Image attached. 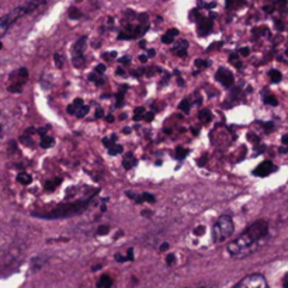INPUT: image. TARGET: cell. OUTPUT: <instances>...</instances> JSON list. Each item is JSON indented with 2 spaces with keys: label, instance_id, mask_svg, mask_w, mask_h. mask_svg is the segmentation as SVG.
Returning a JSON list of instances; mask_svg holds the SVG:
<instances>
[{
  "label": "cell",
  "instance_id": "obj_1",
  "mask_svg": "<svg viewBox=\"0 0 288 288\" xmlns=\"http://www.w3.org/2000/svg\"><path fill=\"white\" fill-rule=\"evenodd\" d=\"M267 239H269V223L266 221H256L236 239H233L228 245L226 251L235 259H243L261 249Z\"/></svg>",
  "mask_w": 288,
  "mask_h": 288
},
{
  "label": "cell",
  "instance_id": "obj_2",
  "mask_svg": "<svg viewBox=\"0 0 288 288\" xmlns=\"http://www.w3.org/2000/svg\"><path fill=\"white\" fill-rule=\"evenodd\" d=\"M44 1H26V3H23L21 6L19 7H16V9H13L10 13H7L6 16H3V17H0V37H3L6 33H7V30H9L17 20L23 19L24 16H27L28 13H31V11H34V10L39 7L41 4H42Z\"/></svg>",
  "mask_w": 288,
  "mask_h": 288
},
{
  "label": "cell",
  "instance_id": "obj_3",
  "mask_svg": "<svg viewBox=\"0 0 288 288\" xmlns=\"http://www.w3.org/2000/svg\"><path fill=\"white\" fill-rule=\"evenodd\" d=\"M89 205V200H84V201H79V203H74V204H68V205H61L55 210L49 211L47 214L38 215L41 218H45V219H58V218H66V216H72V215L80 214L83 213L84 210L87 208Z\"/></svg>",
  "mask_w": 288,
  "mask_h": 288
},
{
  "label": "cell",
  "instance_id": "obj_4",
  "mask_svg": "<svg viewBox=\"0 0 288 288\" xmlns=\"http://www.w3.org/2000/svg\"><path fill=\"white\" fill-rule=\"evenodd\" d=\"M233 221L229 215H222L219 216V219L215 222L214 228H213V236H214V242L216 243H222L223 241H226L231 235L233 233Z\"/></svg>",
  "mask_w": 288,
  "mask_h": 288
},
{
  "label": "cell",
  "instance_id": "obj_5",
  "mask_svg": "<svg viewBox=\"0 0 288 288\" xmlns=\"http://www.w3.org/2000/svg\"><path fill=\"white\" fill-rule=\"evenodd\" d=\"M24 254V248L21 245H13L4 251H0V267L7 269L11 266H16L21 261Z\"/></svg>",
  "mask_w": 288,
  "mask_h": 288
},
{
  "label": "cell",
  "instance_id": "obj_6",
  "mask_svg": "<svg viewBox=\"0 0 288 288\" xmlns=\"http://www.w3.org/2000/svg\"><path fill=\"white\" fill-rule=\"evenodd\" d=\"M233 288H269V284L261 274H249Z\"/></svg>",
  "mask_w": 288,
  "mask_h": 288
},
{
  "label": "cell",
  "instance_id": "obj_7",
  "mask_svg": "<svg viewBox=\"0 0 288 288\" xmlns=\"http://www.w3.org/2000/svg\"><path fill=\"white\" fill-rule=\"evenodd\" d=\"M28 72L26 68H20L19 71L13 72L11 76H10V80H11V84L9 86V90L11 93H19L21 92V87L23 84L27 82Z\"/></svg>",
  "mask_w": 288,
  "mask_h": 288
},
{
  "label": "cell",
  "instance_id": "obj_8",
  "mask_svg": "<svg viewBox=\"0 0 288 288\" xmlns=\"http://www.w3.org/2000/svg\"><path fill=\"white\" fill-rule=\"evenodd\" d=\"M86 44H87V38L82 37L79 38V41L74 44L73 47V65L76 68H83L84 62V48H86Z\"/></svg>",
  "mask_w": 288,
  "mask_h": 288
},
{
  "label": "cell",
  "instance_id": "obj_9",
  "mask_svg": "<svg viewBox=\"0 0 288 288\" xmlns=\"http://www.w3.org/2000/svg\"><path fill=\"white\" fill-rule=\"evenodd\" d=\"M276 170V166L271 163V162H269V160H266V162H263V163H260L257 168L254 169V175L256 176H260V177H266L269 176V175H271L273 172Z\"/></svg>",
  "mask_w": 288,
  "mask_h": 288
},
{
  "label": "cell",
  "instance_id": "obj_10",
  "mask_svg": "<svg viewBox=\"0 0 288 288\" xmlns=\"http://www.w3.org/2000/svg\"><path fill=\"white\" fill-rule=\"evenodd\" d=\"M216 79H218V82H221L226 87H231L233 84V74L228 69H223V68L216 72Z\"/></svg>",
  "mask_w": 288,
  "mask_h": 288
},
{
  "label": "cell",
  "instance_id": "obj_11",
  "mask_svg": "<svg viewBox=\"0 0 288 288\" xmlns=\"http://www.w3.org/2000/svg\"><path fill=\"white\" fill-rule=\"evenodd\" d=\"M48 256L47 254H39V256H36L33 260H31V269L34 271H38L39 269H42L45 264L48 263Z\"/></svg>",
  "mask_w": 288,
  "mask_h": 288
},
{
  "label": "cell",
  "instance_id": "obj_12",
  "mask_svg": "<svg viewBox=\"0 0 288 288\" xmlns=\"http://www.w3.org/2000/svg\"><path fill=\"white\" fill-rule=\"evenodd\" d=\"M211 28H213V21L208 19H201L200 20V23H198V33L201 34V36H207L210 31H211Z\"/></svg>",
  "mask_w": 288,
  "mask_h": 288
},
{
  "label": "cell",
  "instance_id": "obj_13",
  "mask_svg": "<svg viewBox=\"0 0 288 288\" xmlns=\"http://www.w3.org/2000/svg\"><path fill=\"white\" fill-rule=\"evenodd\" d=\"M187 48H188V42L186 39H181V41L177 42L176 47H173V52L179 56H181V58H184L187 55Z\"/></svg>",
  "mask_w": 288,
  "mask_h": 288
},
{
  "label": "cell",
  "instance_id": "obj_14",
  "mask_svg": "<svg viewBox=\"0 0 288 288\" xmlns=\"http://www.w3.org/2000/svg\"><path fill=\"white\" fill-rule=\"evenodd\" d=\"M177 34H179V30L172 28V30H169L168 33L162 37V41H163L165 44H172V42L175 41V38H176Z\"/></svg>",
  "mask_w": 288,
  "mask_h": 288
},
{
  "label": "cell",
  "instance_id": "obj_15",
  "mask_svg": "<svg viewBox=\"0 0 288 288\" xmlns=\"http://www.w3.org/2000/svg\"><path fill=\"white\" fill-rule=\"evenodd\" d=\"M112 286V280L110 276H107V274H104L102 276V279L99 280V283H97V287L99 288H111Z\"/></svg>",
  "mask_w": 288,
  "mask_h": 288
},
{
  "label": "cell",
  "instance_id": "obj_16",
  "mask_svg": "<svg viewBox=\"0 0 288 288\" xmlns=\"http://www.w3.org/2000/svg\"><path fill=\"white\" fill-rule=\"evenodd\" d=\"M122 165H124V168L125 169H132V166L137 165V160L134 159L132 153H127V155H125V158L122 160Z\"/></svg>",
  "mask_w": 288,
  "mask_h": 288
},
{
  "label": "cell",
  "instance_id": "obj_17",
  "mask_svg": "<svg viewBox=\"0 0 288 288\" xmlns=\"http://www.w3.org/2000/svg\"><path fill=\"white\" fill-rule=\"evenodd\" d=\"M17 180H19L21 184H30L31 183V176L28 175V173H26V172H21L19 176H17Z\"/></svg>",
  "mask_w": 288,
  "mask_h": 288
},
{
  "label": "cell",
  "instance_id": "obj_18",
  "mask_svg": "<svg viewBox=\"0 0 288 288\" xmlns=\"http://www.w3.org/2000/svg\"><path fill=\"white\" fill-rule=\"evenodd\" d=\"M54 138L52 137H48V135H44L42 137V140H41V146L42 148H51L52 145H54Z\"/></svg>",
  "mask_w": 288,
  "mask_h": 288
},
{
  "label": "cell",
  "instance_id": "obj_19",
  "mask_svg": "<svg viewBox=\"0 0 288 288\" xmlns=\"http://www.w3.org/2000/svg\"><path fill=\"white\" fill-rule=\"evenodd\" d=\"M198 118L203 121V122H210L211 121V112L208 111V110H203V111H200V114H198Z\"/></svg>",
  "mask_w": 288,
  "mask_h": 288
},
{
  "label": "cell",
  "instance_id": "obj_20",
  "mask_svg": "<svg viewBox=\"0 0 288 288\" xmlns=\"http://www.w3.org/2000/svg\"><path fill=\"white\" fill-rule=\"evenodd\" d=\"M269 76H270V79L273 80V82H280L281 80V73H280L279 71H276V69H273V71H270L269 72Z\"/></svg>",
  "mask_w": 288,
  "mask_h": 288
},
{
  "label": "cell",
  "instance_id": "obj_21",
  "mask_svg": "<svg viewBox=\"0 0 288 288\" xmlns=\"http://www.w3.org/2000/svg\"><path fill=\"white\" fill-rule=\"evenodd\" d=\"M187 153H188V150L184 148H181V146H179L176 149V158L177 159H184L187 156Z\"/></svg>",
  "mask_w": 288,
  "mask_h": 288
},
{
  "label": "cell",
  "instance_id": "obj_22",
  "mask_svg": "<svg viewBox=\"0 0 288 288\" xmlns=\"http://www.w3.org/2000/svg\"><path fill=\"white\" fill-rule=\"evenodd\" d=\"M144 115H145V110H144L142 107H138V108H135V114H134V120H135V121H140L141 118H144Z\"/></svg>",
  "mask_w": 288,
  "mask_h": 288
},
{
  "label": "cell",
  "instance_id": "obj_23",
  "mask_svg": "<svg viewBox=\"0 0 288 288\" xmlns=\"http://www.w3.org/2000/svg\"><path fill=\"white\" fill-rule=\"evenodd\" d=\"M89 112V107H86V106H83V107H80V108H76V117H79V118H82V117H84L86 114Z\"/></svg>",
  "mask_w": 288,
  "mask_h": 288
},
{
  "label": "cell",
  "instance_id": "obj_24",
  "mask_svg": "<svg viewBox=\"0 0 288 288\" xmlns=\"http://www.w3.org/2000/svg\"><path fill=\"white\" fill-rule=\"evenodd\" d=\"M190 288H218L215 283H201V284H195Z\"/></svg>",
  "mask_w": 288,
  "mask_h": 288
},
{
  "label": "cell",
  "instance_id": "obj_25",
  "mask_svg": "<svg viewBox=\"0 0 288 288\" xmlns=\"http://www.w3.org/2000/svg\"><path fill=\"white\" fill-rule=\"evenodd\" d=\"M141 197H142V201H144V203H150V204L155 203V197L152 194H149V193H144Z\"/></svg>",
  "mask_w": 288,
  "mask_h": 288
},
{
  "label": "cell",
  "instance_id": "obj_26",
  "mask_svg": "<svg viewBox=\"0 0 288 288\" xmlns=\"http://www.w3.org/2000/svg\"><path fill=\"white\" fill-rule=\"evenodd\" d=\"M108 152H110V155H118V153L122 152V146H120V145H111L108 148Z\"/></svg>",
  "mask_w": 288,
  "mask_h": 288
},
{
  "label": "cell",
  "instance_id": "obj_27",
  "mask_svg": "<svg viewBox=\"0 0 288 288\" xmlns=\"http://www.w3.org/2000/svg\"><path fill=\"white\" fill-rule=\"evenodd\" d=\"M179 108L181 110V111L184 112H188V110H190V103H188V100H183V102L180 103V106H179Z\"/></svg>",
  "mask_w": 288,
  "mask_h": 288
},
{
  "label": "cell",
  "instance_id": "obj_28",
  "mask_svg": "<svg viewBox=\"0 0 288 288\" xmlns=\"http://www.w3.org/2000/svg\"><path fill=\"white\" fill-rule=\"evenodd\" d=\"M59 183H61V179H56L55 183L49 180V181H47V183H45V188H47V190H54V188H55V187L58 186Z\"/></svg>",
  "mask_w": 288,
  "mask_h": 288
},
{
  "label": "cell",
  "instance_id": "obj_29",
  "mask_svg": "<svg viewBox=\"0 0 288 288\" xmlns=\"http://www.w3.org/2000/svg\"><path fill=\"white\" fill-rule=\"evenodd\" d=\"M80 16H82V13H80L77 9L72 7V9L69 10V17H72V19H77V17H80Z\"/></svg>",
  "mask_w": 288,
  "mask_h": 288
},
{
  "label": "cell",
  "instance_id": "obj_30",
  "mask_svg": "<svg viewBox=\"0 0 288 288\" xmlns=\"http://www.w3.org/2000/svg\"><path fill=\"white\" fill-rule=\"evenodd\" d=\"M198 6L200 7H205V9H213L216 6V3L215 1H211V3H205V1H198Z\"/></svg>",
  "mask_w": 288,
  "mask_h": 288
},
{
  "label": "cell",
  "instance_id": "obj_31",
  "mask_svg": "<svg viewBox=\"0 0 288 288\" xmlns=\"http://www.w3.org/2000/svg\"><path fill=\"white\" fill-rule=\"evenodd\" d=\"M108 231H110V226L108 225H100L99 229H97V233L99 235H106V233H108Z\"/></svg>",
  "mask_w": 288,
  "mask_h": 288
},
{
  "label": "cell",
  "instance_id": "obj_32",
  "mask_svg": "<svg viewBox=\"0 0 288 288\" xmlns=\"http://www.w3.org/2000/svg\"><path fill=\"white\" fill-rule=\"evenodd\" d=\"M54 59H55V64L58 68H62V65H64V58L59 55V54H56V55H54Z\"/></svg>",
  "mask_w": 288,
  "mask_h": 288
},
{
  "label": "cell",
  "instance_id": "obj_33",
  "mask_svg": "<svg viewBox=\"0 0 288 288\" xmlns=\"http://www.w3.org/2000/svg\"><path fill=\"white\" fill-rule=\"evenodd\" d=\"M266 103L270 104V106H277V104H279V103H277V99H276L274 96H267V97H266Z\"/></svg>",
  "mask_w": 288,
  "mask_h": 288
},
{
  "label": "cell",
  "instance_id": "obj_34",
  "mask_svg": "<svg viewBox=\"0 0 288 288\" xmlns=\"http://www.w3.org/2000/svg\"><path fill=\"white\" fill-rule=\"evenodd\" d=\"M195 65L198 66V68H207V66L210 65V62L208 61H203V59H197L195 61Z\"/></svg>",
  "mask_w": 288,
  "mask_h": 288
},
{
  "label": "cell",
  "instance_id": "obj_35",
  "mask_svg": "<svg viewBox=\"0 0 288 288\" xmlns=\"http://www.w3.org/2000/svg\"><path fill=\"white\" fill-rule=\"evenodd\" d=\"M231 62H232V64H235V65L238 66V68H242V64L239 62V61H238V56L236 55L231 56Z\"/></svg>",
  "mask_w": 288,
  "mask_h": 288
},
{
  "label": "cell",
  "instance_id": "obj_36",
  "mask_svg": "<svg viewBox=\"0 0 288 288\" xmlns=\"http://www.w3.org/2000/svg\"><path fill=\"white\" fill-rule=\"evenodd\" d=\"M239 54H241L242 56H248L251 54V51H249V48H241V49H239Z\"/></svg>",
  "mask_w": 288,
  "mask_h": 288
},
{
  "label": "cell",
  "instance_id": "obj_37",
  "mask_svg": "<svg viewBox=\"0 0 288 288\" xmlns=\"http://www.w3.org/2000/svg\"><path fill=\"white\" fill-rule=\"evenodd\" d=\"M153 117H155V112H145V115H144V118L146 121H152Z\"/></svg>",
  "mask_w": 288,
  "mask_h": 288
},
{
  "label": "cell",
  "instance_id": "obj_38",
  "mask_svg": "<svg viewBox=\"0 0 288 288\" xmlns=\"http://www.w3.org/2000/svg\"><path fill=\"white\" fill-rule=\"evenodd\" d=\"M166 263H168L169 266L173 264V263H175V254H169L168 257H166Z\"/></svg>",
  "mask_w": 288,
  "mask_h": 288
},
{
  "label": "cell",
  "instance_id": "obj_39",
  "mask_svg": "<svg viewBox=\"0 0 288 288\" xmlns=\"http://www.w3.org/2000/svg\"><path fill=\"white\" fill-rule=\"evenodd\" d=\"M104 71H106V66H104V65H97V66H96V72H97V73H99V72H100V73H103Z\"/></svg>",
  "mask_w": 288,
  "mask_h": 288
},
{
  "label": "cell",
  "instance_id": "obj_40",
  "mask_svg": "<svg viewBox=\"0 0 288 288\" xmlns=\"http://www.w3.org/2000/svg\"><path fill=\"white\" fill-rule=\"evenodd\" d=\"M68 112H69V114H74V112H76V107H74L73 104L68 106Z\"/></svg>",
  "mask_w": 288,
  "mask_h": 288
},
{
  "label": "cell",
  "instance_id": "obj_41",
  "mask_svg": "<svg viewBox=\"0 0 288 288\" xmlns=\"http://www.w3.org/2000/svg\"><path fill=\"white\" fill-rule=\"evenodd\" d=\"M169 249V243L166 242V243H162L160 245V252H165V251H168Z\"/></svg>",
  "mask_w": 288,
  "mask_h": 288
},
{
  "label": "cell",
  "instance_id": "obj_42",
  "mask_svg": "<svg viewBox=\"0 0 288 288\" xmlns=\"http://www.w3.org/2000/svg\"><path fill=\"white\" fill-rule=\"evenodd\" d=\"M127 260H134V252H132V249H128V256H127Z\"/></svg>",
  "mask_w": 288,
  "mask_h": 288
},
{
  "label": "cell",
  "instance_id": "obj_43",
  "mask_svg": "<svg viewBox=\"0 0 288 288\" xmlns=\"http://www.w3.org/2000/svg\"><path fill=\"white\" fill-rule=\"evenodd\" d=\"M121 62H122V64H130V56H124V58H121L120 59Z\"/></svg>",
  "mask_w": 288,
  "mask_h": 288
},
{
  "label": "cell",
  "instance_id": "obj_44",
  "mask_svg": "<svg viewBox=\"0 0 288 288\" xmlns=\"http://www.w3.org/2000/svg\"><path fill=\"white\" fill-rule=\"evenodd\" d=\"M115 260H117V261H125L127 259H125L124 256H121V254H115Z\"/></svg>",
  "mask_w": 288,
  "mask_h": 288
},
{
  "label": "cell",
  "instance_id": "obj_45",
  "mask_svg": "<svg viewBox=\"0 0 288 288\" xmlns=\"http://www.w3.org/2000/svg\"><path fill=\"white\" fill-rule=\"evenodd\" d=\"M283 286H284V288H288V274L283 280Z\"/></svg>",
  "mask_w": 288,
  "mask_h": 288
},
{
  "label": "cell",
  "instance_id": "obj_46",
  "mask_svg": "<svg viewBox=\"0 0 288 288\" xmlns=\"http://www.w3.org/2000/svg\"><path fill=\"white\" fill-rule=\"evenodd\" d=\"M140 61H141V62H144V64H145V62L148 61V55H140Z\"/></svg>",
  "mask_w": 288,
  "mask_h": 288
},
{
  "label": "cell",
  "instance_id": "obj_47",
  "mask_svg": "<svg viewBox=\"0 0 288 288\" xmlns=\"http://www.w3.org/2000/svg\"><path fill=\"white\" fill-rule=\"evenodd\" d=\"M205 163H207V158H205V156L201 159V160H198V165H200V166H204Z\"/></svg>",
  "mask_w": 288,
  "mask_h": 288
},
{
  "label": "cell",
  "instance_id": "obj_48",
  "mask_svg": "<svg viewBox=\"0 0 288 288\" xmlns=\"http://www.w3.org/2000/svg\"><path fill=\"white\" fill-rule=\"evenodd\" d=\"M281 141H283V144H284V145H287L288 146V135H284V137L281 138Z\"/></svg>",
  "mask_w": 288,
  "mask_h": 288
},
{
  "label": "cell",
  "instance_id": "obj_49",
  "mask_svg": "<svg viewBox=\"0 0 288 288\" xmlns=\"http://www.w3.org/2000/svg\"><path fill=\"white\" fill-rule=\"evenodd\" d=\"M96 117H97V118H102V117H103L102 110H97V111H96Z\"/></svg>",
  "mask_w": 288,
  "mask_h": 288
},
{
  "label": "cell",
  "instance_id": "obj_50",
  "mask_svg": "<svg viewBox=\"0 0 288 288\" xmlns=\"http://www.w3.org/2000/svg\"><path fill=\"white\" fill-rule=\"evenodd\" d=\"M106 120L108 121V122H112V121H114V117H112V115H107V118H106Z\"/></svg>",
  "mask_w": 288,
  "mask_h": 288
},
{
  "label": "cell",
  "instance_id": "obj_51",
  "mask_svg": "<svg viewBox=\"0 0 288 288\" xmlns=\"http://www.w3.org/2000/svg\"><path fill=\"white\" fill-rule=\"evenodd\" d=\"M148 54H149V56H153L155 55V49H149Z\"/></svg>",
  "mask_w": 288,
  "mask_h": 288
},
{
  "label": "cell",
  "instance_id": "obj_52",
  "mask_svg": "<svg viewBox=\"0 0 288 288\" xmlns=\"http://www.w3.org/2000/svg\"><path fill=\"white\" fill-rule=\"evenodd\" d=\"M0 138H1V125H0Z\"/></svg>",
  "mask_w": 288,
  "mask_h": 288
},
{
  "label": "cell",
  "instance_id": "obj_53",
  "mask_svg": "<svg viewBox=\"0 0 288 288\" xmlns=\"http://www.w3.org/2000/svg\"><path fill=\"white\" fill-rule=\"evenodd\" d=\"M0 49H1V42H0Z\"/></svg>",
  "mask_w": 288,
  "mask_h": 288
},
{
  "label": "cell",
  "instance_id": "obj_54",
  "mask_svg": "<svg viewBox=\"0 0 288 288\" xmlns=\"http://www.w3.org/2000/svg\"><path fill=\"white\" fill-rule=\"evenodd\" d=\"M286 54H287V55H288V49H287V52H286Z\"/></svg>",
  "mask_w": 288,
  "mask_h": 288
}]
</instances>
